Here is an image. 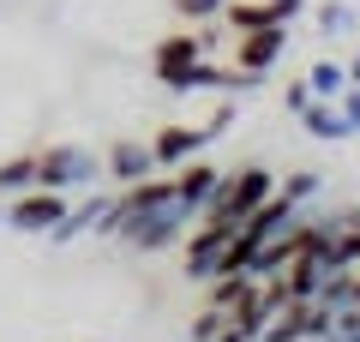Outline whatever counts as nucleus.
<instances>
[{
	"label": "nucleus",
	"instance_id": "obj_2",
	"mask_svg": "<svg viewBox=\"0 0 360 342\" xmlns=\"http://www.w3.org/2000/svg\"><path fill=\"white\" fill-rule=\"evenodd\" d=\"M186 228H193V216L180 210L174 198H162V204H144V210H132L127 222H120L115 241H127L132 253H168V246L186 241Z\"/></svg>",
	"mask_w": 360,
	"mask_h": 342
},
{
	"label": "nucleus",
	"instance_id": "obj_20",
	"mask_svg": "<svg viewBox=\"0 0 360 342\" xmlns=\"http://www.w3.org/2000/svg\"><path fill=\"white\" fill-rule=\"evenodd\" d=\"M283 102H288V114H300V108H307V102H319V96H312V84H307V78H288Z\"/></svg>",
	"mask_w": 360,
	"mask_h": 342
},
{
	"label": "nucleus",
	"instance_id": "obj_17",
	"mask_svg": "<svg viewBox=\"0 0 360 342\" xmlns=\"http://www.w3.org/2000/svg\"><path fill=\"white\" fill-rule=\"evenodd\" d=\"M319 30H324V37H348V30H354V6L324 0V6H319Z\"/></svg>",
	"mask_w": 360,
	"mask_h": 342
},
{
	"label": "nucleus",
	"instance_id": "obj_1",
	"mask_svg": "<svg viewBox=\"0 0 360 342\" xmlns=\"http://www.w3.org/2000/svg\"><path fill=\"white\" fill-rule=\"evenodd\" d=\"M276 192V175L270 168H258V163H246V168H234V175H222L217 180V192H210V210L198 216V222H222V228H240L246 216L258 210V204Z\"/></svg>",
	"mask_w": 360,
	"mask_h": 342
},
{
	"label": "nucleus",
	"instance_id": "obj_12",
	"mask_svg": "<svg viewBox=\"0 0 360 342\" xmlns=\"http://www.w3.org/2000/svg\"><path fill=\"white\" fill-rule=\"evenodd\" d=\"M193 61H205V37H198V30H180V37L156 42V78L180 72V66H193Z\"/></svg>",
	"mask_w": 360,
	"mask_h": 342
},
{
	"label": "nucleus",
	"instance_id": "obj_15",
	"mask_svg": "<svg viewBox=\"0 0 360 342\" xmlns=\"http://www.w3.org/2000/svg\"><path fill=\"white\" fill-rule=\"evenodd\" d=\"M276 192H283L288 204H312L324 192V175H319V168H295L288 180H276Z\"/></svg>",
	"mask_w": 360,
	"mask_h": 342
},
{
	"label": "nucleus",
	"instance_id": "obj_4",
	"mask_svg": "<svg viewBox=\"0 0 360 342\" xmlns=\"http://www.w3.org/2000/svg\"><path fill=\"white\" fill-rule=\"evenodd\" d=\"M234 228L222 222H193L186 228V246H180V270H186V282H210L222 277V253H229Z\"/></svg>",
	"mask_w": 360,
	"mask_h": 342
},
{
	"label": "nucleus",
	"instance_id": "obj_16",
	"mask_svg": "<svg viewBox=\"0 0 360 342\" xmlns=\"http://www.w3.org/2000/svg\"><path fill=\"white\" fill-rule=\"evenodd\" d=\"M324 258H330V270H354L360 265V228L330 234V241H324Z\"/></svg>",
	"mask_w": 360,
	"mask_h": 342
},
{
	"label": "nucleus",
	"instance_id": "obj_24",
	"mask_svg": "<svg viewBox=\"0 0 360 342\" xmlns=\"http://www.w3.org/2000/svg\"><path fill=\"white\" fill-rule=\"evenodd\" d=\"M348 84L360 90V54H354V61H348Z\"/></svg>",
	"mask_w": 360,
	"mask_h": 342
},
{
	"label": "nucleus",
	"instance_id": "obj_23",
	"mask_svg": "<svg viewBox=\"0 0 360 342\" xmlns=\"http://www.w3.org/2000/svg\"><path fill=\"white\" fill-rule=\"evenodd\" d=\"M342 282H348V306H360V265L342 270Z\"/></svg>",
	"mask_w": 360,
	"mask_h": 342
},
{
	"label": "nucleus",
	"instance_id": "obj_25",
	"mask_svg": "<svg viewBox=\"0 0 360 342\" xmlns=\"http://www.w3.org/2000/svg\"><path fill=\"white\" fill-rule=\"evenodd\" d=\"M0 222H6V204H0Z\"/></svg>",
	"mask_w": 360,
	"mask_h": 342
},
{
	"label": "nucleus",
	"instance_id": "obj_18",
	"mask_svg": "<svg viewBox=\"0 0 360 342\" xmlns=\"http://www.w3.org/2000/svg\"><path fill=\"white\" fill-rule=\"evenodd\" d=\"M222 6H229V0H174V13L186 18V25H210V18H222Z\"/></svg>",
	"mask_w": 360,
	"mask_h": 342
},
{
	"label": "nucleus",
	"instance_id": "obj_5",
	"mask_svg": "<svg viewBox=\"0 0 360 342\" xmlns=\"http://www.w3.org/2000/svg\"><path fill=\"white\" fill-rule=\"evenodd\" d=\"M66 192H49V186H30L18 192V198H6V228H18V234H49L54 222L66 216Z\"/></svg>",
	"mask_w": 360,
	"mask_h": 342
},
{
	"label": "nucleus",
	"instance_id": "obj_26",
	"mask_svg": "<svg viewBox=\"0 0 360 342\" xmlns=\"http://www.w3.org/2000/svg\"><path fill=\"white\" fill-rule=\"evenodd\" d=\"M300 342H319V336H300Z\"/></svg>",
	"mask_w": 360,
	"mask_h": 342
},
{
	"label": "nucleus",
	"instance_id": "obj_9",
	"mask_svg": "<svg viewBox=\"0 0 360 342\" xmlns=\"http://www.w3.org/2000/svg\"><path fill=\"white\" fill-rule=\"evenodd\" d=\"M103 175L115 180V186H132V180L156 175L150 144H139V139H115V144H108V156H103Z\"/></svg>",
	"mask_w": 360,
	"mask_h": 342
},
{
	"label": "nucleus",
	"instance_id": "obj_11",
	"mask_svg": "<svg viewBox=\"0 0 360 342\" xmlns=\"http://www.w3.org/2000/svg\"><path fill=\"white\" fill-rule=\"evenodd\" d=\"M295 120H300V127H307L319 144H348V139H354V127L342 120V108H336V102H307Z\"/></svg>",
	"mask_w": 360,
	"mask_h": 342
},
{
	"label": "nucleus",
	"instance_id": "obj_8",
	"mask_svg": "<svg viewBox=\"0 0 360 342\" xmlns=\"http://www.w3.org/2000/svg\"><path fill=\"white\" fill-rule=\"evenodd\" d=\"M217 180H222V175H217L210 163H198V156H193V163H180V175H174V204L198 222V216L210 210V192H217Z\"/></svg>",
	"mask_w": 360,
	"mask_h": 342
},
{
	"label": "nucleus",
	"instance_id": "obj_19",
	"mask_svg": "<svg viewBox=\"0 0 360 342\" xmlns=\"http://www.w3.org/2000/svg\"><path fill=\"white\" fill-rule=\"evenodd\" d=\"M222 324H229V312H217V306H205V312L193 318V342H217Z\"/></svg>",
	"mask_w": 360,
	"mask_h": 342
},
{
	"label": "nucleus",
	"instance_id": "obj_3",
	"mask_svg": "<svg viewBox=\"0 0 360 342\" xmlns=\"http://www.w3.org/2000/svg\"><path fill=\"white\" fill-rule=\"evenodd\" d=\"M96 180H103V156L84 151V144H42L37 151V186L72 198V192L96 186Z\"/></svg>",
	"mask_w": 360,
	"mask_h": 342
},
{
	"label": "nucleus",
	"instance_id": "obj_14",
	"mask_svg": "<svg viewBox=\"0 0 360 342\" xmlns=\"http://www.w3.org/2000/svg\"><path fill=\"white\" fill-rule=\"evenodd\" d=\"M307 84H312V96H319V102H336V96L348 90V66H342V61H319V66L307 72Z\"/></svg>",
	"mask_w": 360,
	"mask_h": 342
},
{
	"label": "nucleus",
	"instance_id": "obj_27",
	"mask_svg": "<svg viewBox=\"0 0 360 342\" xmlns=\"http://www.w3.org/2000/svg\"><path fill=\"white\" fill-rule=\"evenodd\" d=\"M103 342H115V336H103Z\"/></svg>",
	"mask_w": 360,
	"mask_h": 342
},
{
	"label": "nucleus",
	"instance_id": "obj_13",
	"mask_svg": "<svg viewBox=\"0 0 360 342\" xmlns=\"http://www.w3.org/2000/svg\"><path fill=\"white\" fill-rule=\"evenodd\" d=\"M37 186V151H18L0 163V198H18V192Z\"/></svg>",
	"mask_w": 360,
	"mask_h": 342
},
{
	"label": "nucleus",
	"instance_id": "obj_22",
	"mask_svg": "<svg viewBox=\"0 0 360 342\" xmlns=\"http://www.w3.org/2000/svg\"><path fill=\"white\" fill-rule=\"evenodd\" d=\"M270 6H276V18H283V25H295V18L307 13V0H270Z\"/></svg>",
	"mask_w": 360,
	"mask_h": 342
},
{
	"label": "nucleus",
	"instance_id": "obj_21",
	"mask_svg": "<svg viewBox=\"0 0 360 342\" xmlns=\"http://www.w3.org/2000/svg\"><path fill=\"white\" fill-rule=\"evenodd\" d=\"M336 102H342V120H348V127H354V139H360V90L348 84V90H342V96H336Z\"/></svg>",
	"mask_w": 360,
	"mask_h": 342
},
{
	"label": "nucleus",
	"instance_id": "obj_7",
	"mask_svg": "<svg viewBox=\"0 0 360 342\" xmlns=\"http://www.w3.org/2000/svg\"><path fill=\"white\" fill-rule=\"evenodd\" d=\"M108 198H115V192H90V198L66 204V216L42 234V241H49V246H72V241H84V234H96V228H103V216H108Z\"/></svg>",
	"mask_w": 360,
	"mask_h": 342
},
{
	"label": "nucleus",
	"instance_id": "obj_10",
	"mask_svg": "<svg viewBox=\"0 0 360 342\" xmlns=\"http://www.w3.org/2000/svg\"><path fill=\"white\" fill-rule=\"evenodd\" d=\"M198 151H205V132H198V127H162V132L150 139L156 168H180V163H193Z\"/></svg>",
	"mask_w": 360,
	"mask_h": 342
},
{
	"label": "nucleus",
	"instance_id": "obj_6",
	"mask_svg": "<svg viewBox=\"0 0 360 342\" xmlns=\"http://www.w3.org/2000/svg\"><path fill=\"white\" fill-rule=\"evenodd\" d=\"M283 49H288V25L246 30V37H234V72H246V78H264L270 66L283 61Z\"/></svg>",
	"mask_w": 360,
	"mask_h": 342
}]
</instances>
